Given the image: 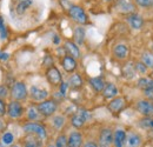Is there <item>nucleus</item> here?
Listing matches in <instances>:
<instances>
[{
  "instance_id": "1",
  "label": "nucleus",
  "mask_w": 153,
  "mask_h": 147,
  "mask_svg": "<svg viewBox=\"0 0 153 147\" xmlns=\"http://www.w3.org/2000/svg\"><path fill=\"white\" fill-rule=\"evenodd\" d=\"M22 129H24V132H25L26 134H33V135H37V137L40 138L41 140L46 139V137H47V132H46L45 126H42L41 124L36 122V121L26 122V124L22 126Z\"/></svg>"
},
{
  "instance_id": "2",
  "label": "nucleus",
  "mask_w": 153,
  "mask_h": 147,
  "mask_svg": "<svg viewBox=\"0 0 153 147\" xmlns=\"http://www.w3.org/2000/svg\"><path fill=\"white\" fill-rule=\"evenodd\" d=\"M39 113L42 117H52L58 110V102L53 99V100H44L41 102H39L37 105Z\"/></svg>"
},
{
  "instance_id": "3",
  "label": "nucleus",
  "mask_w": 153,
  "mask_h": 147,
  "mask_svg": "<svg viewBox=\"0 0 153 147\" xmlns=\"http://www.w3.org/2000/svg\"><path fill=\"white\" fill-rule=\"evenodd\" d=\"M11 97L16 101H24L28 97V91L22 81H17L11 88Z\"/></svg>"
},
{
  "instance_id": "4",
  "label": "nucleus",
  "mask_w": 153,
  "mask_h": 147,
  "mask_svg": "<svg viewBox=\"0 0 153 147\" xmlns=\"http://www.w3.org/2000/svg\"><path fill=\"white\" fill-rule=\"evenodd\" d=\"M67 12H68L70 18L72 19V20H74L76 22L80 24V25H85V24H87L88 17H87L86 12L84 11V8H81L80 6L72 5Z\"/></svg>"
},
{
  "instance_id": "5",
  "label": "nucleus",
  "mask_w": 153,
  "mask_h": 147,
  "mask_svg": "<svg viewBox=\"0 0 153 147\" xmlns=\"http://www.w3.org/2000/svg\"><path fill=\"white\" fill-rule=\"evenodd\" d=\"M91 117H92V115H91V113H90L88 111L80 108V110H78L76 113L72 115V118H71V124H72V126L76 127V128H81V127L85 125V122L91 119Z\"/></svg>"
},
{
  "instance_id": "6",
  "label": "nucleus",
  "mask_w": 153,
  "mask_h": 147,
  "mask_svg": "<svg viewBox=\"0 0 153 147\" xmlns=\"http://www.w3.org/2000/svg\"><path fill=\"white\" fill-rule=\"evenodd\" d=\"M46 79H47V81H48L52 86H54V87L60 86V85L64 82V81H62L61 73H60V71L58 70L56 66H52V67H50V68L46 70Z\"/></svg>"
},
{
  "instance_id": "7",
  "label": "nucleus",
  "mask_w": 153,
  "mask_h": 147,
  "mask_svg": "<svg viewBox=\"0 0 153 147\" xmlns=\"http://www.w3.org/2000/svg\"><path fill=\"white\" fill-rule=\"evenodd\" d=\"M25 112L24 106L20 104V101H16V100H12L8 105H7V115L8 118L11 119H19L22 117Z\"/></svg>"
},
{
  "instance_id": "8",
  "label": "nucleus",
  "mask_w": 153,
  "mask_h": 147,
  "mask_svg": "<svg viewBox=\"0 0 153 147\" xmlns=\"http://www.w3.org/2000/svg\"><path fill=\"white\" fill-rule=\"evenodd\" d=\"M137 111L143 114L146 118H151L153 117V102L149 99H144V100H139L137 102Z\"/></svg>"
},
{
  "instance_id": "9",
  "label": "nucleus",
  "mask_w": 153,
  "mask_h": 147,
  "mask_svg": "<svg viewBox=\"0 0 153 147\" xmlns=\"http://www.w3.org/2000/svg\"><path fill=\"white\" fill-rule=\"evenodd\" d=\"M113 144V132L111 128H102L99 134V141L98 146L99 147H111Z\"/></svg>"
},
{
  "instance_id": "10",
  "label": "nucleus",
  "mask_w": 153,
  "mask_h": 147,
  "mask_svg": "<svg viewBox=\"0 0 153 147\" xmlns=\"http://www.w3.org/2000/svg\"><path fill=\"white\" fill-rule=\"evenodd\" d=\"M125 105H126V102H125V99L123 97H115L108 102L107 108L113 114H119L121 111L125 108Z\"/></svg>"
},
{
  "instance_id": "11",
  "label": "nucleus",
  "mask_w": 153,
  "mask_h": 147,
  "mask_svg": "<svg viewBox=\"0 0 153 147\" xmlns=\"http://www.w3.org/2000/svg\"><path fill=\"white\" fill-rule=\"evenodd\" d=\"M30 97L33 101L36 102H41L44 100H47L48 98V92L46 90H42V88H39L37 86H32L31 90H30Z\"/></svg>"
},
{
  "instance_id": "12",
  "label": "nucleus",
  "mask_w": 153,
  "mask_h": 147,
  "mask_svg": "<svg viewBox=\"0 0 153 147\" xmlns=\"http://www.w3.org/2000/svg\"><path fill=\"white\" fill-rule=\"evenodd\" d=\"M61 65L65 72L67 73H73L76 68V59H74L71 55H65L61 60Z\"/></svg>"
},
{
  "instance_id": "13",
  "label": "nucleus",
  "mask_w": 153,
  "mask_h": 147,
  "mask_svg": "<svg viewBox=\"0 0 153 147\" xmlns=\"http://www.w3.org/2000/svg\"><path fill=\"white\" fill-rule=\"evenodd\" d=\"M112 53H113L115 59H118V60H124V59H126V58L128 56L130 50H128V47H127L126 45L118 44V45H115L114 47H113Z\"/></svg>"
},
{
  "instance_id": "14",
  "label": "nucleus",
  "mask_w": 153,
  "mask_h": 147,
  "mask_svg": "<svg viewBox=\"0 0 153 147\" xmlns=\"http://www.w3.org/2000/svg\"><path fill=\"white\" fill-rule=\"evenodd\" d=\"M127 22L131 28L133 30H140L144 26V19L141 18L140 14L138 13H131L127 17Z\"/></svg>"
},
{
  "instance_id": "15",
  "label": "nucleus",
  "mask_w": 153,
  "mask_h": 147,
  "mask_svg": "<svg viewBox=\"0 0 153 147\" xmlns=\"http://www.w3.org/2000/svg\"><path fill=\"white\" fill-rule=\"evenodd\" d=\"M64 48H65V51H66V53L67 55H71V56H73L74 59H79L81 54H80V50H79V47H78V45L74 44L73 41H65V44H64Z\"/></svg>"
},
{
  "instance_id": "16",
  "label": "nucleus",
  "mask_w": 153,
  "mask_h": 147,
  "mask_svg": "<svg viewBox=\"0 0 153 147\" xmlns=\"http://www.w3.org/2000/svg\"><path fill=\"white\" fill-rule=\"evenodd\" d=\"M68 147H82V134L78 131L71 132L68 135Z\"/></svg>"
},
{
  "instance_id": "17",
  "label": "nucleus",
  "mask_w": 153,
  "mask_h": 147,
  "mask_svg": "<svg viewBox=\"0 0 153 147\" xmlns=\"http://www.w3.org/2000/svg\"><path fill=\"white\" fill-rule=\"evenodd\" d=\"M127 134L123 129H117L113 133V144L115 147H125Z\"/></svg>"
},
{
  "instance_id": "18",
  "label": "nucleus",
  "mask_w": 153,
  "mask_h": 147,
  "mask_svg": "<svg viewBox=\"0 0 153 147\" xmlns=\"http://www.w3.org/2000/svg\"><path fill=\"white\" fill-rule=\"evenodd\" d=\"M117 8L123 12V13H134V10H135V6H134L132 2L127 1V0H117Z\"/></svg>"
},
{
  "instance_id": "19",
  "label": "nucleus",
  "mask_w": 153,
  "mask_h": 147,
  "mask_svg": "<svg viewBox=\"0 0 153 147\" xmlns=\"http://www.w3.org/2000/svg\"><path fill=\"white\" fill-rule=\"evenodd\" d=\"M24 147H42V140L33 134H27L24 139Z\"/></svg>"
},
{
  "instance_id": "20",
  "label": "nucleus",
  "mask_w": 153,
  "mask_h": 147,
  "mask_svg": "<svg viewBox=\"0 0 153 147\" xmlns=\"http://www.w3.org/2000/svg\"><path fill=\"white\" fill-rule=\"evenodd\" d=\"M88 82H90V85L92 86V88L94 90V92L97 93H100L104 91V88H105V81H104V79L101 78V76H94V78H90V80H88Z\"/></svg>"
},
{
  "instance_id": "21",
  "label": "nucleus",
  "mask_w": 153,
  "mask_h": 147,
  "mask_svg": "<svg viewBox=\"0 0 153 147\" xmlns=\"http://www.w3.org/2000/svg\"><path fill=\"white\" fill-rule=\"evenodd\" d=\"M141 143H143V139H141V137L139 134L131 133L126 138L125 147H140L141 146Z\"/></svg>"
},
{
  "instance_id": "22",
  "label": "nucleus",
  "mask_w": 153,
  "mask_h": 147,
  "mask_svg": "<svg viewBox=\"0 0 153 147\" xmlns=\"http://www.w3.org/2000/svg\"><path fill=\"white\" fill-rule=\"evenodd\" d=\"M67 84H68V86H70L71 88H73V90H79V88L82 87V85H84V80H82V78H81L80 74L73 73L71 76H70Z\"/></svg>"
},
{
  "instance_id": "23",
  "label": "nucleus",
  "mask_w": 153,
  "mask_h": 147,
  "mask_svg": "<svg viewBox=\"0 0 153 147\" xmlns=\"http://www.w3.org/2000/svg\"><path fill=\"white\" fill-rule=\"evenodd\" d=\"M101 93H102V97L105 99H113L118 95L119 91H118V87L115 86L114 84H106L104 91Z\"/></svg>"
},
{
  "instance_id": "24",
  "label": "nucleus",
  "mask_w": 153,
  "mask_h": 147,
  "mask_svg": "<svg viewBox=\"0 0 153 147\" xmlns=\"http://www.w3.org/2000/svg\"><path fill=\"white\" fill-rule=\"evenodd\" d=\"M85 30L81 26H78L74 28V33H73V38H74V44L76 45H82L84 40H85Z\"/></svg>"
},
{
  "instance_id": "25",
  "label": "nucleus",
  "mask_w": 153,
  "mask_h": 147,
  "mask_svg": "<svg viewBox=\"0 0 153 147\" xmlns=\"http://www.w3.org/2000/svg\"><path fill=\"white\" fill-rule=\"evenodd\" d=\"M32 4H33L32 0H20L19 2L17 4V6H16V11H17V13H18L19 16L24 14V13L32 6Z\"/></svg>"
},
{
  "instance_id": "26",
  "label": "nucleus",
  "mask_w": 153,
  "mask_h": 147,
  "mask_svg": "<svg viewBox=\"0 0 153 147\" xmlns=\"http://www.w3.org/2000/svg\"><path fill=\"white\" fill-rule=\"evenodd\" d=\"M138 87L140 90H143L144 92L147 90H152L153 88V79L150 78H140L138 80Z\"/></svg>"
},
{
  "instance_id": "27",
  "label": "nucleus",
  "mask_w": 153,
  "mask_h": 147,
  "mask_svg": "<svg viewBox=\"0 0 153 147\" xmlns=\"http://www.w3.org/2000/svg\"><path fill=\"white\" fill-rule=\"evenodd\" d=\"M121 73L124 75V78H126V79H133L137 72H135V68H134V66L132 64H126L123 67Z\"/></svg>"
},
{
  "instance_id": "28",
  "label": "nucleus",
  "mask_w": 153,
  "mask_h": 147,
  "mask_svg": "<svg viewBox=\"0 0 153 147\" xmlns=\"http://www.w3.org/2000/svg\"><path fill=\"white\" fill-rule=\"evenodd\" d=\"M141 61L147 66V68H153V53L145 52L141 55Z\"/></svg>"
},
{
  "instance_id": "29",
  "label": "nucleus",
  "mask_w": 153,
  "mask_h": 147,
  "mask_svg": "<svg viewBox=\"0 0 153 147\" xmlns=\"http://www.w3.org/2000/svg\"><path fill=\"white\" fill-rule=\"evenodd\" d=\"M40 115H41V114L39 113V111L37 107H30L28 111H27V119H28L30 121H36V120H38Z\"/></svg>"
},
{
  "instance_id": "30",
  "label": "nucleus",
  "mask_w": 153,
  "mask_h": 147,
  "mask_svg": "<svg viewBox=\"0 0 153 147\" xmlns=\"http://www.w3.org/2000/svg\"><path fill=\"white\" fill-rule=\"evenodd\" d=\"M52 125L57 129H61L65 125V118L62 115H56L52 119Z\"/></svg>"
},
{
  "instance_id": "31",
  "label": "nucleus",
  "mask_w": 153,
  "mask_h": 147,
  "mask_svg": "<svg viewBox=\"0 0 153 147\" xmlns=\"http://www.w3.org/2000/svg\"><path fill=\"white\" fill-rule=\"evenodd\" d=\"M68 146V138L65 134H60L56 140V147H67Z\"/></svg>"
},
{
  "instance_id": "32",
  "label": "nucleus",
  "mask_w": 153,
  "mask_h": 147,
  "mask_svg": "<svg viewBox=\"0 0 153 147\" xmlns=\"http://www.w3.org/2000/svg\"><path fill=\"white\" fill-rule=\"evenodd\" d=\"M134 68H135V72L139 74L147 73V66H146L143 61H138V62L134 65Z\"/></svg>"
},
{
  "instance_id": "33",
  "label": "nucleus",
  "mask_w": 153,
  "mask_h": 147,
  "mask_svg": "<svg viewBox=\"0 0 153 147\" xmlns=\"http://www.w3.org/2000/svg\"><path fill=\"white\" fill-rule=\"evenodd\" d=\"M1 140H2V143H4L5 145H11V144L13 143V140H14V137H13V134H12V133L6 132V133H4V134H2Z\"/></svg>"
},
{
  "instance_id": "34",
  "label": "nucleus",
  "mask_w": 153,
  "mask_h": 147,
  "mask_svg": "<svg viewBox=\"0 0 153 147\" xmlns=\"http://www.w3.org/2000/svg\"><path fill=\"white\" fill-rule=\"evenodd\" d=\"M135 4L143 8H149L153 6V0H135Z\"/></svg>"
},
{
  "instance_id": "35",
  "label": "nucleus",
  "mask_w": 153,
  "mask_h": 147,
  "mask_svg": "<svg viewBox=\"0 0 153 147\" xmlns=\"http://www.w3.org/2000/svg\"><path fill=\"white\" fill-rule=\"evenodd\" d=\"M140 125L144 127V128H149V129H153V119L151 118H145L140 121Z\"/></svg>"
},
{
  "instance_id": "36",
  "label": "nucleus",
  "mask_w": 153,
  "mask_h": 147,
  "mask_svg": "<svg viewBox=\"0 0 153 147\" xmlns=\"http://www.w3.org/2000/svg\"><path fill=\"white\" fill-rule=\"evenodd\" d=\"M10 94V90L6 85H0V99H5L7 98Z\"/></svg>"
},
{
  "instance_id": "37",
  "label": "nucleus",
  "mask_w": 153,
  "mask_h": 147,
  "mask_svg": "<svg viewBox=\"0 0 153 147\" xmlns=\"http://www.w3.org/2000/svg\"><path fill=\"white\" fill-rule=\"evenodd\" d=\"M7 114V105L4 99H0V118L5 117Z\"/></svg>"
},
{
  "instance_id": "38",
  "label": "nucleus",
  "mask_w": 153,
  "mask_h": 147,
  "mask_svg": "<svg viewBox=\"0 0 153 147\" xmlns=\"http://www.w3.org/2000/svg\"><path fill=\"white\" fill-rule=\"evenodd\" d=\"M44 66H46L47 68H50V67L53 66V59H52V56L47 55V56L44 59Z\"/></svg>"
},
{
  "instance_id": "39",
  "label": "nucleus",
  "mask_w": 153,
  "mask_h": 147,
  "mask_svg": "<svg viewBox=\"0 0 153 147\" xmlns=\"http://www.w3.org/2000/svg\"><path fill=\"white\" fill-rule=\"evenodd\" d=\"M59 87H60V91H59V92H60L61 94H62V95H64V97H65L67 87H70V86H68V84H67V82H62V84H61V85H60Z\"/></svg>"
},
{
  "instance_id": "40",
  "label": "nucleus",
  "mask_w": 153,
  "mask_h": 147,
  "mask_svg": "<svg viewBox=\"0 0 153 147\" xmlns=\"http://www.w3.org/2000/svg\"><path fill=\"white\" fill-rule=\"evenodd\" d=\"M145 95L147 97L149 100H153V88L152 90H147V91H145Z\"/></svg>"
},
{
  "instance_id": "41",
  "label": "nucleus",
  "mask_w": 153,
  "mask_h": 147,
  "mask_svg": "<svg viewBox=\"0 0 153 147\" xmlns=\"http://www.w3.org/2000/svg\"><path fill=\"white\" fill-rule=\"evenodd\" d=\"M82 147H99L98 146V144H96L94 141H87V143H85Z\"/></svg>"
},
{
  "instance_id": "42",
  "label": "nucleus",
  "mask_w": 153,
  "mask_h": 147,
  "mask_svg": "<svg viewBox=\"0 0 153 147\" xmlns=\"http://www.w3.org/2000/svg\"><path fill=\"white\" fill-rule=\"evenodd\" d=\"M0 33H1V39H6V37H7V32H6V27H5V26L0 30Z\"/></svg>"
},
{
  "instance_id": "43",
  "label": "nucleus",
  "mask_w": 153,
  "mask_h": 147,
  "mask_svg": "<svg viewBox=\"0 0 153 147\" xmlns=\"http://www.w3.org/2000/svg\"><path fill=\"white\" fill-rule=\"evenodd\" d=\"M6 129V124L2 119H0V132H4Z\"/></svg>"
},
{
  "instance_id": "44",
  "label": "nucleus",
  "mask_w": 153,
  "mask_h": 147,
  "mask_svg": "<svg viewBox=\"0 0 153 147\" xmlns=\"http://www.w3.org/2000/svg\"><path fill=\"white\" fill-rule=\"evenodd\" d=\"M8 58V54H0V59H2V60H6Z\"/></svg>"
},
{
  "instance_id": "45",
  "label": "nucleus",
  "mask_w": 153,
  "mask_h": 147,
  "mask_svg": "<svg viewBox=\"0 0 153 147\" xmlns=\"http://www.w3.org/2000/svg\"><path fill=\"white\" fill-rule=\"evenodd\" d=\"M4 26H5V25H4V20H2V19H1V17H0V30H1Z\"/></svg>"
},
{
  "instance_id": "46",
  "label": "nucleus",
  "mask_w": 153,
  "mask_h": 147,
  "mask_svg": "<svg viewBox=\"0 0 153 147\" xmlns=\"http://www.w3.org/2000/svg\"><path fill=\"white\" fill-rule=\"evenodd\" d=\"M54 42L58 45V42H59V38H58V37H54Z\"/></svg>"
},
{
  "instance_id": "47",
  "label": "nucleus",
  "mask_w": 153,
  "mask_h": 147,
  "mask_svg": "<svg viewBox=\"0 0 153 147\" xmlns=\"http://www.w3.org/2000/svg\"><path fill=\"white\" fill-rule=\"evenodd\" d=\"M150 135H151V137H152V138H153V129H152V131H151V132H150Z\"/></svg>"
},
{
  "instance_id": "48",
  "label": "nucleus",
  "mask_w": 153,
  "mask_h": 147,
  "mask_svg": "<svg viewBox=\"0 0 153 147\" xmlns=\"http://www.w3.org/2000/svg\"><path fill=\"white\" fill-rule=\"evenodd\" d=\"M104 1H106V2H111V1H113V0H104Z\"/></svg>"
},
{
  "instance_id": "49",
  "label": "nucleus",
  "mask_w": 153,
  "mask_h": 147,
  "mask_svg": "<svg viewBox=\"0 0 153 147\" xmlns=\"http://www.w3.org/2000/svg\"><path fill=\"white\" fill-rule=\"evenodd\" d=\"M12 147H20V146H18V145H13Z\"/></svg>"
},
{
  "instance_id": "50",
  "label": "nucleus",
  "mask_w": 153,
  "mask_h": 147,
  "mask_svg": "<svg viewBox=\"0 0 153 147\" xmlns=\"http://www.w3.org/2000/svg\"><path fill=\"white\" fill-rule=\"evenodd\" d=\"M67 147H68V146H67Z\"/></svg>"
}]
</instances>
